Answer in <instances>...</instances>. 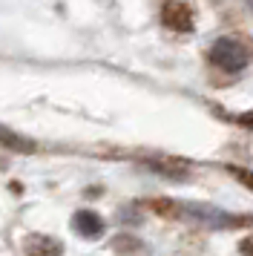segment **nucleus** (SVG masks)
Masks as SVG:
<instances>
[{"label":"nucleus","mask_w":253,"mask_h":256,"mask_svg":"<svg viewBox=\"0 0 253 256\" xmlns=\"http://www.w3.org/2000/svg\"><path fill=\"white\" fill-rule=\"evenodd\" d=\"M172 208H161L156 204V210H170V213H178L182 219H190L202 228H210V230H230V228H239V224H253L248 216H233L228 210H218L213 204H198V202H170Z\"/></svg>","instance_id":"1"},{"label":"nucleus","mask_w":253,"mask_h":256,"mask_svg":"<svg viewBox=\"0 0 253 256\" xmlns=\"http://www.w3.org/2000/svg\"><path fill=\"white\" fill-rule=\"evenodd\" d=\"M210 60L224 72H239V70L248 66L250 52H248V46H244L242 40H236V38H218L216 44L210 46Z\"/></svg>","instance_id":"2"},{"label":"nucleus","mask_w":253,"mask_h":256,"mask_svg":"<svg viewBox=\"0 0 253 256\" xmlns=\"http://www.w3.org/2000/svg\"><path fill=\"white\" fill-rule=\"evenodd\" d=\"M161 18H164V24L170 26V29H176V32H190V29H193V12H190V6L182 3V0H170V3L164 6Z\"/></svg>","instance_id":"3"},{"label":"nucleus","mask_w":253,"mask_h":256,"mask_svg":"<svg viewBox=\"0 0 253 256\" xmlns=\"http://www.w3.org/2000/svg\"><path fill=\"white\" fill-rule=\"evenodd\" d=\"M23 248H26V256H64V244L52 236H44V233L26 236Z\"/></svg>","instance_id":"4"},{"label":"nucleus","mask_w":253,"mask_h":256,"mask_svg":"<svg viewBox=\"0 0 253 256\" xmlns=\"http://www.w3.org/2000/svg\"><path fill=\"white\" fill-rule=\"evenodd\" d=\"M72 228H75L84 239H98V236H104V219L98 213H92V210H78V213L72 216Z\"/></svg>","instance_id":"5"},{"label":"nucleus","mask_w":253,"mask_h":256,"mask_svg":"<svg viewBox=\"0 0 253 256\" xmlns=\"http://www.w3.org/2000/svg\"><path fill=\"white\" fill-rule=\"evenodd\" d=\"M147 167H152L156 173L167 176V178H184L190 173V164L182 158H147Z\"/></svg>","instance_id":"6"},{"label":"nucleus","mask_w":253,"mask_h":256,"mask_svg":"<svg viewBox=\"0 0 253 256\" xmlns=\"http://www.w3.org/2000/svg\"><path fill=\"white\" fill-rule=\"evenodd\" d=\"M0 144H3V147H9V150H14V152H34V141L32 138L18 136L14 130L3 127V124H0Z\"/></svg>","instance_id":"7"},{"label":"nucleus","mask_w":253,"mask_h":256,"mask_svg":"<svg viewBox=\"0 0 253 256\" xmlns=\"http://www.w3.org/2000/svg\"><path fill=\"white\" fill-rule=\"evenodd\" d=\"M112 250H115L118 256H136L132 250H141V254H147V248L138 242V239H132V236H118V239L112 242Z\"/></svg>","instance_id":"8"},{"label":"nucleus","mask_w":253,"mask_h":256,"mask_svg":"<svg viewBox=\"0 0 253 256\" xmlns=\"http://www.w3.org/2000/svg\"><path fill=\"white\" fill-rule=\"evenodd\" d=\"M224 170H228L230 176H236L244 187H250V190H253V170H244V167H236V164H228Z\"/></svg>","instance_id":"9"},{"label":"nucleus","mask_w":253,"mask_h":256,"mask_svg":"<svg viewBox=\"0 0 253 256\" xmlns=\"http://www.w3.org/2000/svg\"><path fill=\"white\" fill-rule=\"evenodd\" d=\"M239 250H242L244 256H253V236H248V239H242Z\"/></svg>","instance_id":"10"},{"label":"nucleus","mask_w":253,"mask_h":256,"mask_svg":"<svg viewBox=\"0 0 253 256\" xmlns=\"http://www.w3.org/2000/svg\"><path fill=\"white\" fill-rule=\"evenodd\" d=\"M236 121H239L242 127H250L253 130V110H250V112H244V116H239Z\"/></svg>","instance_id":"11"},{"label":"nucleus","mask_w":253,"mask_h":256,"mask_svg":"<svg viewBox=\"0 0 253 256\" xmlns=\"http://www.w3.org/2000/svg\"><path fill=\"white\" fill-rule=\"evenodd\" d=\"M248 6H250V12H253V0H248Z\"/></svg>","instance_id":"12"}]
</instances>
